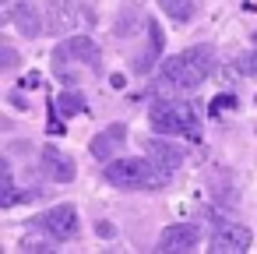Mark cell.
Masks as SVG:
<instances>
[{
	"label": "cell",
	"instance_id": "obj_15",
	"mask_svg": "<svg viewBox=\"0 0 257 254\" xmlns=\"http://www.w3.org/2000/svg\"><path fill=\"white\" fill-rule=\"evenodd\" d=\"M53 110L64 113V117H74V113H85V99H81L78 92H64V96H57Z\"/></svg>",
	"mask_w": 257,
	"mask_h": 254
},
{
	"label": "cell",
	"instance_id": "obj_5",
	"mask_svg": "<svg viewBox=\"0 0 257 254\" xmlns=\"http://www.w3.org/2000/svg\"><path fill=\"white\" fill-rule=\"evenodd\" d=\"M250 243H253V233L246 226H239V222H218L215 233H211V240H208V250L211 254H243V250H250Z\"/></svg>",
	"mask_w": 257,
	"mask_h": 254
},
{
	"label": "cell",
	"instance_id": "obj_8",
	"mask_svg": "<svg viewBox=\"0 0 257 254\" xmlns=\"http://www.w3.org/2000/svg\"><path fill=\"white\" fill-rule=\"evenodd\" d=\"M39 162H43V173H46L53 184H71L74 173H78L74 159H71L64 148H57V145H46L43 155H39Z\"/></svg>",
	"mask_w": 257,
	"mask_h": 254
},
{
	"label": "cell",
	"instance_id": "obj_2",
	"mask_svg": "<svg viewBox=\"0 0 257 254\" xmlns=\"http://www.w3.org/2000/svg\"><path fill=\"white\" fill-rule=\"evenodd\" d=\"M102 177H106V184H113L120 191H159L169 184V170H162L155 159H134V155L109 159Z\"/></svg>",
	"mask_w": 257,
	"mask_h": 254
},
{
	"label": "cell",
	"instance_id": "obj_3",
	"mask_svg": "<svg viewBox=\"0 0 257 254\" xmlns=\"http://www.w3.org/2000/svg\"><path fill=\"white\" fill-rule=\"evenodd\" d=\"M148 124L155 127V134H166V138H190V141H201V124H197V113L187 99H176V96H159L148 110Z\"/></svg>",
	"mask_w": 257,
	"mask_h": 254
},
{
	"label": "cell",
	"instance_id": "obj_1",
	"mask_svg": "<svg viewBox=\"0 0 257 254\" xmlns=\"http://www.w3.org/2000/svg\"><path fill=\"white\" fill-rule=\"evenodd\" d=\"M215 67V53L211 46H190L176 57H169L162 64V74H159V85L155 92L159 96H173V92H194L197 85H204V78L211 74Z\"/></svg>",
	"mask_w": 257,
	"mask_h": 254
},
{
	"label": "cell",
	"instance_id": "obj_12",
	"mask_svg": "<svg viewBox=\"0 0 257 254\" xmlns=\"http://www.w3.org/2000/svg\"><path fill=\"white\" fill-rule=\"evenodd\" d=\"M148 152H152V159H155L162 170H169V173H173V170L183 162V155H187L183 148H176V145H169V141H162V138H152V141H148Z\"/></svg>",
	"mask_w": 257,
	"mask_h": 254
},
{
	"label": "cell",
	"instance_id": "obj_4",
	"mask_svg": "<svg viewBox=\"0 0 257 254\" xmlns=\"http://www.w3.org/2000/svg\"><path fill=\"white\" fill-rule=\"evenodd\" d=\"M99 67V46L88 39V36H71L64 39L57 50H53V71L64 78V81H74V67Z\"/></svg>",
	"mask_w": 257,
	"mask_h": 254
},
{
	"label": "cell",
	"instance_id": "obj_7",
	"mask_svg": "<svg viewBox=\"0 0 257 254\" xmlns=\"http://www.w3.org/2000/svg\"><path fill=\"white\" fill-rule=\"evenodd\" d=\"M123 145H127V127H123V124H109V127H102V131L92 138L88 152H92L99 162H109L113 155L123 152Z\"/></svg>",
	"mask_w": 257,
	"mask_h": 254
},
{
	"label": "cell",
	"instance_id": "obj_14",
	"mask_svg": "<svg viewBox=\"0 0 257 254\" xmlns=\"http://www.w3.org/2000/svg\"><path fill=\"white\" fill-rule=\"evenodd\" d=\"M159 8L173 18V22H190V15H194V0H159Z\"/></svg>",
	"mask_w": 257,
	"mask_h": 254
},
{
	"label": "cell",
	"instance_id": "obj_6",
	"mask_svg": "<svg viewBox=\"0 0 257 254\" xmlns=\"http://www.w3.org/2000/svg\"><path fill=\"white\" fill-rule=\"evenodd\" d=\"M43 229L53 236V240H71L74 233H78V226H81V219H78V208L74 205H53V208H46L43 212Z\"/></svg>",
	"mask_w": 257,
	"mask_h": 254
},
{
	"label": "cell",
	"instance_id": "obj_18",
	"mask_svg": "<svg viewBox=\"0 0 257 254\" xmlns=\"http://www.w3.org/2000/svg\"><path fill=\"white\" fill-rule=\"evenodd\" d=\"M0 57H4V67H15V64H18V53H15V50H11L8 43L0 46Z\"/></svg>",
	"mask_w": 257,
	"mask_h": 254
},
{
	"label": "cell",
	"instance_id": "obj_10",
	"mask_svg": "<svg viewBox=\"0 0 257 254\" xmlns=\"http://www.w3.org/2000/svg\"><path fill=\"white\" fill-rule=\"evenodd\" d=\"M46 15H50V32L53 36H64L78 25V4L74 0H46Z\"/></svg>",
	"mask_w": 257,
	"mask_h": 254
},
{
	"label": "cell",
	"instance_id": "obj_11",
	"mask_svg": "<svg viewBox=\"0 0 257 254\" xmlns=\"http://www.w3.org/2000/svg\"><path fill=\"white\" fill-rule=\"evenodd\" d=\"M11 22H15V25H18V32H22V36H29V39H36V36L43 32V25H39V11H36L32 0H18L15 11H11Z\"/></svg>",
	"mask_w": 257,
	"mask_h": 254
},
{
	"label": "cell",
	"instance_id": "obj_13",
	"mask_svg": "<svg viewBox=\"0 0 257 254\" xmlns=\"http://www.w3.org/2000/svg\"><path fill=\"white\" fill-rule=\"evenodd\" d=\"M159 57H162V29H159V22L148 18V53L138 60V71H152L159 64Z\"/></svg>",
	"mask_w": 257,
	"mask_h": 254
},
{
	"label": "cell",
	"instance_id": "obj_16",
	"mask_svg": "<svg viewBox=\"0 0 257 254\" xmlns=\"http://www.w3.org/2000/svg\"><path fill=\"white\" fill-rule=\"evenodd\" d=\"M222 110L229 113V110H236V99L232 96H218L215 99V106H211V117H222Z\"/></svg>",
	"mask_w": 257,
	"mask_h": 254
},
{
	"label": "cell",
	"instance_id": "obj_19",
	"mask_svg": "<svg viewBox=\"0 0 257 254\" xmlns=\"http://www.w3.org/2000/svg\"><path fill=\"white\" fill-rule=\"evenodd\" d=\"M253 46H257V32H253Z\"/></svg>",
	"mask_w": 257,
	"mask_h": 254
},
{
	"label": "cell",
	"instance_id": "obj_17",
	"mask_svg": "<svg viewBox=\"0 0 257 254\" xmlns=\"http://www.w3.org/2000/svg\"><path fill=\"white\" fill-rule=\"evenodd\" d=\"M236 64L243 67V74H257V53H246V57H239Z\"/></svg>",
	"mask_w": 257,
	"mask_h": 254
},
{
	"label": "cell",
	"instance_id": "obj_9",
	"mask_svg": "<svg viewBox=\"0 0 257 254\" xmlns=\"http://www.w3.org/2000/svg\"><path fill=\"white\" fill-rule=\"evenodd\" d=\"M197 240H201V229H197L194 222H173V226L162 229V236H159V250H176V254H183V250H197Z\"/></svg>",
	"mask_w": 257,
	"mask_h": 254
}]
</instances>
